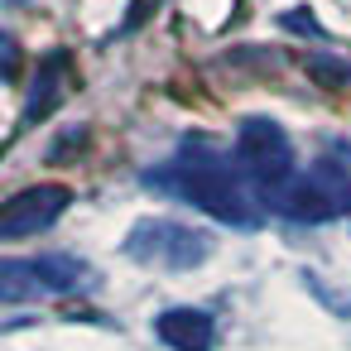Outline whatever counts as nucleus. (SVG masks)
I'll list each match as a JSON object with an SVG mask.
<instances>
[{
    "label": "nucleus",
    "mask_w": 351,
    "mask_h": 351,
    "mask_svg": "<svg viewBox=\"0 0 351 351\" xmlns=\"http://www.w3.org/2000/svg\"><path fill=\"white\" fill-rule=\"evenodd\" d=\"M149 183L193 197L202 212H212L226 226H255L260 207H255V183L245 178V169L236 164V154H217L207 145H188L178 159H169L159 173H149Z\"/></svg>",
    "instance_id": "f257e3e1"
},
{
    "label": "nucleus",
    "mask_w": 351,
    "mask_h": 351,
    "mask_svg": "<svg viewBox=\"0 0 351 351\" xmlns=\"http://www.w3.org/2000/svg\"><path fill=\"white\" fill-rule=\"evenodd\" d=\"M236 164L245 169V178L260 188V197L269 202L293 173H298V159H293V140L284 135L279 121L269 116H250L236 125V145H231Z\"/></svg>",
    "instance_id": "f03ea898"
},
{
    "label": "nucleus",
    "mask_w": 351,
    "mask_h": 351,
    "mask_svg": "<svg viewBox=\"0 0 351 351\" xmlns=\"http://www.w3.org/2000/svg\"><path fill=\"white\" fill-rule=\"evenodd\" d=\"M265 207H274L279 217H289V221H332V217H341V212H351V173H346V164H313L308 173H293Z\"/></svg>",
    "instance_id": "7ed1b4c3"
},
{
    "label": "nucleus",
    "mask_w": 351,
    "mask_h": 351,
    "mask_svg": "<svg viewBox=\"0 0 351 351\" xmlns=\"http://www.w3.org/2000/svg\"><path fill=\"white\" fill-rule=\"evenodd\" d=\"M125 255L145 260V265H169V269H193L212 255V236L207 231H193L183 221H169V217H145L130 226L125 236Z\"/></svg>",
    "instance_id": "20e7f679"
},
{
    "label": "nucleus",
    "mask_w": 351,
    "mask_h": 351,
    "mask_svg": "<svg viewBox=\"0 0 351 351\" xmlns=\"http://www.w3.org/2000/svg\"><path fill=\"white\" fill-rule=\"evenodd\" d=\"M87 265L73 255H34V260H5L0 265V293L5 303H20L25 293H73L87 284Z\"/></svg>",
    "instance_id": "39448f33"
},
{
    "label": "nucleus",
    "mask_w": 351,
    "mask_h": 351,
    "mask_svg": "<svg viewBox=\"0 0 351 351\" xmlns=\"http://www.w3.org/2000/svg\"><path fill=\"white\" fill-rule=\"evenodd\" d=\"M73 202V188L68 183H34V188H20L5 212H0V241H25V236H39L49 231Z\"/></svg>",
    "instance_id": "423d86ee"
},
{
    "label": "nucleus",
    "mask_w": 351,
    "mask_h": 351,
    "mask_svg": "<svg viewBox=\"0 0 351 351\" xmlns=\"http://www.w3.org/2000/svg\"><path fill=\"white\" fill-rule=\"evenodd\" d=\"M154 337L169 351H207L217 341V322L207 308H164L154 317Z\"/></svg>",
    "instance_id": "0eeeda50"
},
{
    "label": "nucleus",
    "mask_w": 351,
    "mask_h": 351,
    "mask_svg": "<svg viewBox=\"0 0 351 351\" xmlns=\"http://www.w3.org/2000/svg\"><path fill=\"white\" fill-rule=\"evenodd\" d=\"M63 82H68V53H49L39 63V77H34V92H29V106H25V125L29 121H44L58 101H63Z\"/></svg>",
    "instance_id": "6e6552de"
},
{
    "label": "nucleus",
    "mask_w": 351,
    "mask_h": 351,
    "mask_svg": "<svg viewBox=\"0 0 351 351\" xmlns=\"http://www.w3.org/2000/svg\"><path fill=\"white\" fill-rule=\"evenodd\" d=\"M279 25H284V29H293V34H303V39H327V34H322V25H317L308 10H284V15H279Z\"/></svg>",
    "instance_id": "1a4fd4ad"
}]
</instances>
